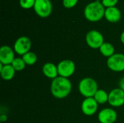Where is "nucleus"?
<instances>
[{
	"label": "nucleus",
	"instance_id": "obj_1",
	"mask_svg": "<svg viewBox=\"0 0 124 123\" xmlns=\"http://www.w3.org/2000/svg\"><path fill=\"white\" fill-rule=\"evenodd\" d=\"M72 88L73 86L69 78L58 76L52 80L50 91L54 98L57 99H63L70 95Z\"/></svg>",
	"mask_w": 124,
	"mask_h": 123
},
{
	"label": "nucleus",
	"instance_id": "obj_2",
	"mask_svg": "<svg viewBox=\"0 0 124 123\" xmlns=\"http://www.w3.org/2000/svg\"><path fill=\"white\" fill-rule=\"evenodd\" d=\"M105 9L102 1L96 0L88 4L84 11L85 18L89 22H98L105 17Z\"/></svg>",
	"mask_w": 124,
	"mask_h": 123
},
{
	"label": "nucleus",
	"instance_id": "obj_3",
	"mask_svg": "<svg viewBox=\"0 0 124 123\" xmlns=\"http://www.w3.org/2000/svg\"><path fill=\"white\" fill-rule=\"evenodd\" d=\"M78 91L85 98L94 97L99 89L97 82L92 78L86 77L81 79L78 86Z\"/></svg>",
	"mask_w": 124,
	"mask_h": 123
},
{
	"label": "nucleus",
	"instance_id": "obj_4",
	"mask_svg": "<svg viewBox=\"0 0 124 123\" xmlns=\"http://www.w3.org/2000/svg\"><path fill=\"white\" fill-rule=\"evenodd\" d=\"M86 44L93 49H99L105 43L103 35L97 30H89L85 37Z\"/></svg>",
	"mask_w": 124,
	"mask_h": 123
},
{
	"label": "nucleus",
	"instance_id": "obj_5",
	"mask_svg": "<svg viewBox=\"0 0 124 123\" xmlns=\"http://www.w3.org/2000/svg\"><path fill=\"white\" fill-rule=\"evenodd\" d=\"M57 65L58 70V75L60 77L69 78L76 72V64L71 59H63L60 61Z\"/></svg>",
	"mask_w": 124,
	"mask_h": 123
},
{
	"label": "nucleus",
	"instance_id": "obj_6",
	"mask_svg": "<svg viewBox=\"0 0 124 123\" xmlns=\"http://www.w3.org/2000/svg\"><path fill=\"white\" fill-rule=\"evenodd\" d=\"M33 9L39 17L46 18L52 14V4L50 0H36Z\"/></svg>",
	"mask_w": 124,
	"mask_h": 123
},
{
	"label": "nucleus",
	"instance_id": "obj_7",
	"mask_svg": "<svg viewBox=\"0 0 124 123\" xmlns=\"http://www.w3.org/2000/svg\"><path fill=\"white\" fill-rule=\"evenodd\" d=\"M107 66L113 72L124 71V54L116 53L107 59Z\"/></svg>",
	"mask_w": 124,
	"mask_h": 123
},
{
	"label": "nucleus",
	"instance_id": "obj_8",
	"mask_svg": "<svg viewBox=\"0 0 124 123\" xmlns=\"http://www.w3.org/2000/svg\"><path fill=\"white\" fill-rule=\"evenodd\" d=\"M31 41L28 36H20L19 37L14 43L13 46V49L15 52L20 55V56H23L28 51H30L31 48Z\"/></svg>",
	"mask_w": 124,
	"mask_h": 123
},
{
	"label": "nucleus",
	"instance_id": "obj_9",
	"mask_svg": "<svg viewBox=\"0 0 124 123\" xmlns=\"http://www.w3.org/2000/svg\"><path fill=\"white\" fill-rule=\"evenodd\" d=\"M108 96V103L113 107H121L124 105V91L119 88L110 91Z\"/></svg>",
	"mask_w": 124,
	"mask_h": 123
},
{
	"label": "nucleus",
	"instance_id": "obj_10",
	"mask_svg": "<svg viewBox=\"0 0 124 123\" xmlns=\"http://www.w3.org/2000/svg\"><path fill=\"white\" fill-rule=\"evenodd\" d=\"M98 107L99 104L93 97L85 98L81 105L83 114L86 116H92L95 115L98 110Z\"/></svg>",
	"mask_w": 124,
	"mask_h": 123
},
{
	"label": "nucleus",
	"instance_id": "obj_11",
	"mask_svg": "<svg viewBox=\"0 0 124 123\" xmlns=\"http://www.w3.org/2000/svg\"><path fill=\"white\" fill-rule=\"evenodd\" d=\"M117 119L118 114L113 108H104L98 114V120L100 123H115Z\"/></svg>",
	"mask_w": 124,
	"mask_h": 123
},
{
	"label": "nucleus",
	"instance_id": "obj_12",
	"mask_svg": "<svg viewBox=\"0 0 124 123\" xmlns=\"http://www.w3.org/2000/svg\"><path fill=\"white\" fill-rule=\"evenodd\" d=\"M14 49L7 45H4L0 48V63L7 65H12L15 59Z\"/></svg>",
	"mask_w": 124,
	"mask_h": 123
},
{
	"label": "nucleus",
	"instance_id": "obj_13",
	"mask_svg": "<svg viewBox=\"0 0 124 123\" xmlns=\"http://www.w3.org/2000/svg\"><path fill=\"white\" fill-rule=\"evenodd\" d=\"M105 17L110 22H118L121 19V12L116 7L106 8L105 12Z\"/></svg>",
	"mask_w": 124,
	"mask_h": 123
},
{
	"label": "nucleus",
	"instance_id": "obj_14",
	"mask_svg": "<svg viewBox=\"0 0 124 123\" xmlns=\"http://www.w3.org/2000/svg\"><path fill=\"white\" fill-rule=\"evenodd\" d=\"M42 72L44 75L49 79L54 80L59 76L57 65L52 62H46L42 67Z\"/></svg>",
	"mask_w": 124,
	"mask_h": 123
},
{
	"label": "nucleus",
	"instance_id": "obj_15",
	"mask_svg": "<svg viewBox=\"0 0 124 123\" xmlns=\"http://www.w3.org/2000/svg\"><path fill=\"white\" fill-rule=\"evenodd\" d=\"M15 72L16 71L12 66V65H4L0 63V74L1 78L4 80H11L14 78Z\"/></svg>",
	"mask_w": 124,
	"mask_h": 123
},
{
	"label": "nucleus",
	"instance_id": "obj_16",
	"mask_svg": "<svg viewBox=\"0 0 124 123\" xmlns=\"http://www.w3.org/2000/svg\"><path fill=\"white\" fill-rule=\"evenodd\" d=\"M101 54L107 58L110 57L111 56H113L115 53V47L114 46L108 42H105L101 47L99 49Z\"/></svg>",
	"mask_w": 124,
	"mask_h": 123
},
{
	"label": "nucleus",
	"instance_id": "obj_17",
	"mask_svg": "<svg viewBox=\"0 0 124 123\" xmlns=\"http://www.w3.org/2000/svg\"><path fill=\"white\" fill-rule=\"evenodd\" d=\"M108 96L109 94L106 91L103 89H98L93 98L96 100L98 104H105L108 102Z\"/></svg>",
	"mask_w": 124,
	"mask_h": 123
},
{
	"label": "nucleus",
	"instance_id": "obj_18",
	"mask_svg": "<svg viewBox=\"0 0 124 123\" xmlns=\"http://www.w3.org/2000/svg\"><path fill=\"white\" fill-rule=\"evenodd\" d=\"M22 58L24 60L26 65H29V66H32L35 65L38 59L37 55L34 52L31 51L26 53L25 54H24L23 56H22Z\"/></svg>",
	"mask_w": 124,
	"mask_h": 123
},
{
	"label": "nucleus",
	"instance_id": "obj_19",
	"mask_svg": "<svg viewBox=\"0 0 124 123\" xmlns=\"http://www.w3.org/2000/svg\"><path fill=\"white\" fill-rule=\"evenodd\" d=\"M12 66L14 67L16 72H20L25 68L26 64L22 57H15L12 63Z\"/></svg>",
	"mask_w": 124,
	"mask_h": 123
},
{
	"label": "nucleus",
	"instance_id": "obj_20",
	"mask_svg": "<svg viewBox=\"0 0 124 123\" xmlns=\"http://www.w3.org/2000/svg\"><path fill=\"white\" fill-rule=\"evenodd\" d=\"M36 0H20L19 3L20 7L23 9H28L31 8H33L34 4H35Z\"/></svg>",
	"mask_w": 124,
	"mask_h": 123
},
{
	"label": "nucleus",
	"instance_id": "obj_21",
	"mask_svg": "<svg viewBox=\"0 0 124 123\" xmlns=\"http://www.w3.org/2000/svg\"><path fill=\"white\" fill-rule=\"evenodd\" d=\"M78 1V0H62V5L67 9H70L74 7L77 4Z\"/></svg>",
	"mask_w": 124,
	"mask_h": 123
},
{
	"label": "nucleus",
	"instance_id": "obj_22",
	"mask_svg": "<svg viewBox=\"0 0 124 123\" xmlns=\"http://www.w3.org/2000/svg\"><path fill=\"white\" fill-rule=\"evenodd\" d=\"M118 0H102V4L106 8L116 7Z\"/></svg>",
	"mask_w": 124,
	"mask_h": 123
},
{
	"label": "nucleus",
	"instance_id": "obj_23",
	"mask_svg": "<svg viewBox=\"0 0 124 123\" xmlns=\"http://www.w3.org/2000/svg\"><path fill=\"white\" fill-rule=\"evenodd\" d=\"M118 88L124 91V77L121 78L118 82Z\"/></svg>",
	"mask_w": 124,
	"mask_h": 123
},
{
	"label": "nucleus",
	"instance_id": "obj_24",
	"mask_svg": "<svg viewBox=\"0 0 124 123\" xmlns=\"http://www.w3.org/2000/svg\"><path fill=\"white\" fill-rule=\"evenodd\" d=\"M7 120V116L6 115H4V114L1 115V116H0V121H1V123L6 122Z\"/></svg>",
	"mask_w": 124,
	"mask_h": 123
},
{
	"label": "nucleus",
	"instance_id": "obj_25",
	"mask_svg": "<svg viewBox=\"0 0 124 123\" xmlns=\"http://www.w3.org/2000/svg\"><path fill=\"white\" fill-rule=\"evenodd\" d=\"M120 40H121V42L124 44V30L122 32V33L121 34V36H120Z\"/></svg>",
	"mask_w": 124,
	"mask_h": 123
}]
</instances>
